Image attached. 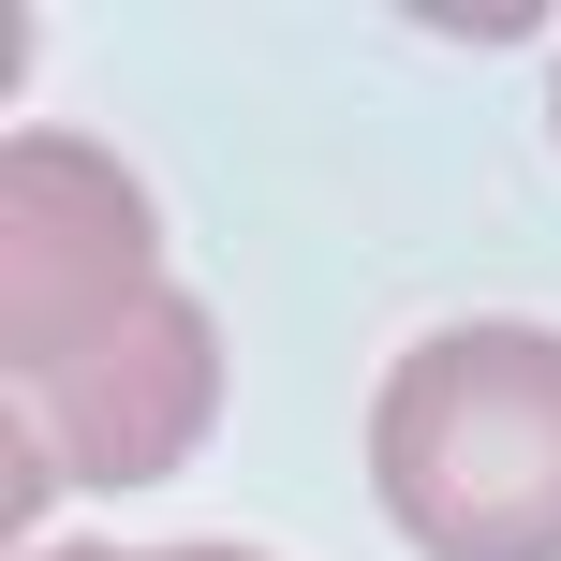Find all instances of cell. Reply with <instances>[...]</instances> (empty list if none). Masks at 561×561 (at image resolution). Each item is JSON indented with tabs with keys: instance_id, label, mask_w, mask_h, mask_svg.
<instances>
[{
	"instance_id": "cell-1",
	"label": "cell",
	"mask_w": 561,
	"mask_h": 561,
	"mask_svg": "<svg viewBox=\"0 0 561 561\" xmlns=\"http://www.w3.org/2000/svg\"><path fill=\"white\" fill-rule=\"evenodd\" d=\"M369 488L428 561H561V325H444L369 385Z\"/></svg>"
},
{
	"instance_id": "cell-2",
	"label": "cell",
	"mask_w": 561,
	"mask_h": 561,
	"mask_svg": "<svg viewBox=\"0 0 561 561\" xmlns=\"http://www.w3.org/2000/svg\"><path fill=\"white\" fill-rule=\"evenodd\" d=\"M148 296H163V222H148L134 163L89 134H15L0 148V355H15V399L89 369L104 340H134Z\"/></svg>"
},
{
	"instance_id": "cell-3",
	"label": "cell",
	"mask_w": 561,
	"mask_h": 561,
	"mask_svg": "<svg viewBox=\"0 0 561 561\" xmlns=\"http://www.w3.org/2000/svg\"><path fill=\"white\" fill-rule=\"evenodd\" d=\"M207 399H222V325L163 280L134 340H104L89 369L15 399V503H45V488H163L207 444Z\"/></svg>"
},
{
	"instance_id": "cell-4",
	"label": "cell",
	"mask_w": 561,
	"mask_h": 561,
	"mask_svg": "<svg viewBox=\"0 0 561 561\" xmlns=\"http://www.w3.org/2000/svg\"><path fill=\"white\" fill-rule=\"evenodd\" d=\"M30 561H134V547H104V533H75V547H30Z\"/></svg>"
},
{
	"instance_id": "cell-5",
	"label": "cell",
	"mask_w": 561,
	"mask_h": 561,
	"mask_svg": "<svg viewBox=\"0 0 561 561\" xmlns=\"http://www.w3.org/2000/svg\"><path fill=\"white\" fill-rule=\"evenodd\" d=\"M163 561H252V547H163Z\"/></svg>"
},
{
	"instance_id": "cell-6",
	"label": "cell",
	"mask_w": 561,
	"mask_h": 561,
	"mask_svg": "<svg viewBox=\"0 0 561 561\" xmlns=\"http://www.w3.org/2000/svg\"><path fill=\"white\" fill-rule=\"evenodd\" d=\"M547 118H561V89H547Z\"/></svg>"
}]
</instances>
